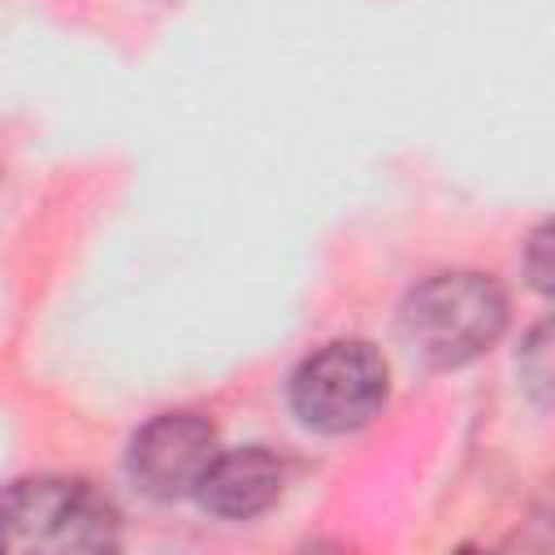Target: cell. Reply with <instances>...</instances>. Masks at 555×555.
<instances>
[{"label":"cell","instance_id":"obj_1","mask_svg":"<svg viewBox=\"0 0 555 555\" xmlns=\"http://www.w3.org/2000/svg\"><path fill=\"white\" fill-rule=\"evenodd\" d=\"M507 325V299L499 282L481 273H434L399 312L403 347L429 369H460L490 351Z\"/></svg>","mask_w":555,"mask_h":555},{"label":"cell","instance_id":"obj_4","mask_svg":"<svg viewBox=\"0 0 555 555\" xmlns=\"http://www.w3.org/2000/svg\"><path fill=\"white\" fill-rule=\"evenodd\" d=\"M217 455V429L195 416V412H160L152 416L134 442H130V455H126V468H130V481L147 494V499H182V494H195L204 468L212 464Z\"/></svg>","mask_w":555,"mask_h":555},{"label":"cell","instance_id":"obj_3","mask_svg":"<svg viewBox=\"0 0 555 555\" xmlns=\"http://www.w3.org/2000/svg\"><path fill=\"white\" fill-rule=\"evenodd\" d=\"M386 403V360L356 338L325 343L291 377V408L308 429H364Z\"/></svg>","mask_w":555,"mask_h":555},{"label":"cell","instance_id":"obj_2","mask_svg":"<svg viewBox=\"0 0 555 555\" xmlns=\"http://www.w3.org/2000/svg\"><path fill=\"white\" fill-rule=\"evenodd\" d=\"M117 507L87 481L30 477L0 494V551H108Z\"/></svg>","mask_w":555,"mask_h":555},{"label":"cell","instance_id":"obj_5","mask_svg":"<svg viewBox=\"0 0 555 555\" xmlns=\"http://www.w3.org/2000/svg\"><path fill=\"white\" fill-rule=\"evenodd\" d=\"M282 460L269 447H230L212 455V464L204 468L195 499L225 520H251L260 512H269L282 499Z\"/></svg>","mask_w":555,"mask_h":555},{"label":"cell","instance_id":"obj_6","mask_svg":"<svg viewBox=\"0 0 555 555\" xmlns=\"http://www.w3.org/2000/svg\"><path fill=\"white\" fill-rule=\"evenodd\" d=\"M542 251H546V230L533 234V286H546V264H542Z\"/></svg>","mask_w":555,"mask_h":555}]
</instances>
